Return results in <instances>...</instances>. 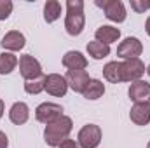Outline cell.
Here are the masks:
<instances>
[{
  "label": "cell",
  "instance_id": "6da1fadb",
  "mask_svg": "<svg viewBox=\"0 0 150 148\" xmlns=\"http://www.w3.org/2000/svg\"><path fill=\"white\" fill-rule=\"evenodd\" d=\"M74 129V122L70 117L63 115L61 118L54 120L52 124H47L45 125V131H44V140L49 147H59L72 132Z\"/></svg>",
  "mask_w": 150,
  "mask_h": 148
},
{
  "label": "cell",
  "instance_id": "7a4b0ae2",
  "mask_svg": "<svg viewBox=\"0 0 150 148\" xmlns=\"http://www.w3.org/2000/svg\"><path fill=\"white\" fill-rule=\"evenodd\" d=\"M86 26V16H84V2L82 0H68L67 2V18H65V28L68 35L77 37L84 32Z\"/></svg>",
  "mask_w": 150,
  "mask_h": 148
},
{
  "label": "cell",
  "instance_id": "3957f363",
  "mask_svg": "<svg viewBox=\"0 0 150 148\" xmlns=\"http://www.w3.org/2000/svg\"><path fill=\"white\" fill-rule=\"evenodd\" d=\"M77 143L79 148H98L101 143V127L96 124L84 125L77 134Z\"/></svg>",
  "mask_w": 150,
  "mask_h": 148
},
{
  "label": "cell",
  "instance_id": "277c9868",
  "mask_svg": "<svg viewBox=\"0 0 150 148\" xmlns=\"http://www.w3.org/2000/svg\"><path fill=\"white\" fill-rule=\"evenodd\" d=\"M96 5L103 9L107 19H110L113 23H124L126 21V7L120 0H96Z\"/></svg>",
  "mask_w": 150,
  "mask_h": 148
},
{
  "label": "cell",
  "instance_id": "5b68a950",
  "mask_svg": "<svg viewBox=\"0 0 150 148\" xmlns=\"http://www.w3.org/2000/svg\"><path fill=\"white\" fill-rule=\"evenodd\" d=\"M63 117V106L58 105V103H40L37 108H35V118L42 124H52L54 120L61 118Z\"/></svg>",
  "mask_w": 150,
  "mask_h": 148
},
{
  "label": "cell",
  "instance_id": "8992f818",
  "mask_svg": "<svg viewBox=\"0 0 150 148\" xmlns=\"http://www.w3.org/2000/svg\"><path fill=\"white\" fill-rule=\"evenodd\" d=\"M142 52H143V44L136 37L124 38L117 47V56L122 58L124 61L126 59H138L142 56Z\"/></svg>",
  "mask_w": 150,
  "mask_h": 148
},
{
  "label": "cell",
  "instance_id": "52a82bcc",
  "mask_svg": "<svg viewBox=\"0 0 150 148\" xmlns=\"http://www.w3.org/2000/svg\"><path fill=\"white\" fill-rule=\"evenodd\" d=\"M19 72H21V77L25 78V82L44 77V72H42V66H40L38 59H35L32 54H23L19 58Z\"/></svg>",
  "mask_w": 150,
  "mask_h": 148
},
{
  "label": "cell",
  "instance_id": "ba28073f",
  "mask_svg": "<svg viewBox=\"0 0 150 148\" xmlns=\"http://www.w3.org/2000/svg\"><path fill=\"white\" fill-rule=\"evenodd\" d=\"M145 73V65L143 61L138 59H126L120 63V75H122V82H136L142 80V77Z\"/></svg>",
  "mask_w": 150,
  "mask_h": 148
},
{
  "label": "cell",
  "instance_id": "9c48e42d",
  "mask_svg": "<svg viewBox=\"0 0 150 148\" xmlns=\"http://www.w3.org/2000/svg\"><path fill=\"white\" fill-rule=\"evenodd\" d=\"M45 91L47 94L51 96H56V98H61L67 94L68 91V82L63 75L59 73H49L45 75Z\"/></svg>",
  "mask_w": 150,
  "mask_h": 148
},
{
  "label": "cell",
  "instance_id": "30bf717a",
  "mask_svg": "<svg viewBox=\"0 0 150 148\" xmlns=\"http://www.w3.org/2000/svg\"><path fill=\"white\" fill-rule=\"evenodd\" d=\"M127 94L133 103H150V84L145 80L131 82Z\"/></svg>",
  "mask_w": 150,
  "mask_h": 148
},
{
  "label": "cell",
  "instance_id": "8fae6325",
  "mask_svg": "<svg viewBox=\"0 0 150 148\" xmlns=\"http://www.w3.org/2000/svg\"><path fill=\"white\" fill-rule=\"evenodd\" d=\"M67 82H68V87H72L75 92H84V89L87 87L91 77L86 70H68L67 75H65Z\"/></svg>",
  "mask_w": 150,
  "mask_h": 148
},
{
  "label": "cell",
  "instance_id": "7c38bea8",
  "mask_svg": "<svg viewBox=\"0 0 150 148\" xmlns=\"http://www.w3.org/2000/svg\"><path fill=\"white\" fill-rule=\"evenodd\" d=\"M2 47L7 51V52H16V51H21L25 45H26V38L25 35L21 33V32H18V30H11V32H7L4 38H2Z\"/></svg>",
  "mask_w": 150,
  "mask_h": 148
},
{
  "label": "cell",
  "instance_id": "4fadbf2b",
  "mask_svg": "<svg viewBox=\"0 0 150 148\" xmlns=\"http://www.w3.org/2000/svg\"><path fill=\"white\" fill-rule=\"evenodd\" d=\"M129 118L136 125H147L150 122V103H134L129 111Z\"/></svg>",
  "mask_w": 150,
  "mask_h": 148
},
{
  "label": "cell",
  "instance_id": "5bb4252c",
  "mask_svg": "<svg viewBox=\"0 0 150 148\" xmlns=\"http://www.w3.org/2000/svg\"><path fill=\"white\" fill-rule=\"evenodd\" d=\"M63 66L68 70H86L87 66V59L82 52L79 51H68L63 56Z\"/></svg>",
  "mask_w": 150,
  "mask_h": 148
},
{
  "label": "cell",
  "instance_id": "9a60e30c",
  "mask_svg": "<svg viewBox=\"0 0 150 148\" xmlns=\"http://www.w3.org/2000/svg\"><path fill=\"white\" fill-rule=\"evenodd\" d=\"M28 117H30V108H28V105L23 103V101H16V103L11 106V110H9V118H11V122L16 124V125L25 124V122L28 120Z\"/></svg>",
  "mask_w": 150,
  "mask_h": 148
},
{
  "label": "cell",
  "instance_id": "2e32d148",
  "mask_svg": "<svg viewBox=\"0 0 150 148\" xmlns=\"http://www.w3.org/2000/svg\"><path fill=\"white\" fill-rule=\"evenodd\" d=\"M94 37H96L98 42H103V44L110 45V44L117 42V40L120 38V30L115 28V26H110V25H103V26H100V28L96 30Z\"/></svg>",
  "mask_w": 150,
  "mask_h": 148
},
{
  "label": "cell",
  "instance_id": "e0dca14e",
  "mask_svg": "<svg viewBox=\"0 0 150 148\" xmlns=\"http://www.w3.org/2000/svg\"><path fill=\"white\" fill-rule=\"evenodd\" d=\"M103 94H105V84H103L101 80H98V78H91L89 84H87V87H86L84 92H82V96H84L86 99H91V101L100 99Z\"/></svg>",
  "mask_w": 150,
  "mask_h": 148
},
{
  "label": "cell",
  "instance_id": "ac0fdd59",
  "mask_svg": "<svg viewBox=\"0 0 150 148\" xmlns=\"http://www.w3.org/2000/svg\"><path fill=\"white\" fill-rule=\"evenodd\" d=\"M61 16V4L58 0H47L44 4V19L47 23H54Z\"/></svg>",
  "mask_w": 150,
  "mask_h": 148
},
{
  "label": "cell",
  "instance_id": "d6986e66",
  "mask_svg": "<svg viewBox=\"0 0 150 148\" xmlns=\"http://www.w3.org/2000/svg\"><path fill=\"white\" fill-rule=\"evenodd\" d=\"M87 52L93 59H103L110 54V45L103 44V42H98V40H93L87 44Z\"/></svg>",
  "mask_w": 150,
  "mask_h": 148
},
{
  "label": "cell",
  "instance_id": "ffe728a7",
  "mask_svg": "<svg viewBox=\"0 0 150 148\" xmlns=\"http://www.w3.org/2000/svg\"><path fill=\"white\" fill-rule=\"evenodd\" d=\"M103 77L112 82V84H119L122 82V75H120V63L117 61H110L103 66Z\"/></svg>",
  "mask_w": 150,
  "mask_h": 148
},
{
  "label": "cell",
  "instance_id": "44dd1931",
  "mask_svg": "<svg viewBox=\"0 0 150 148\" xmlns=\"http://www.w3.org/2000/svg\"><path fill=\"white\" fill-rule=\"evenodd\" d=\"M18 66V58L12 52H2L0 54V75H9Z\"/></svg>",
  "mask_w": 150,
  "mask_h": 148
},
{
  "label": "cell",
  "instance_id": "7402d4cb",
  "mask_svg": "<svg viewBox=\"0 0 150 148\" xmlns=\"http://www.w3.org/2000/svg\"><path fill=\"white\" fill-rule=\"evenodd\" d=\"M25 91L28 94H40L42 91H45V75L35 78V80H26L25 82Z\"/></svg>",
  "mask_w": 150,
  "mask_h": 148
},
{
  "label": "cell",
  "instance_id": "603a6c76",
  "mask_svg": "<svg viewBox=\"0 0 150 148\" xmlns=\"http://www.w3.org/2000/svg\"><path fill=\"white\" fill-rule=\"evenodd\" d=\"M12 7H14V4H12L11 0H0V21L7 19V18L11 16Z\"/></svg>",
  "mask_w": 150,
  "mask_h": 148
},
{
  "label": "cell",
  "instance_id": "cb8c5ba5",
  "mask_svg": "<svg viewBox=\"0 0 150 148\" xmlns=\"http://www.w3.org/2000/svg\"><path fill=\"white\" fill-rule=\"evenodd\" d=\"M131 9L136 11V12H145L149 11V5H147V0H131Z\"/></svg>",
  "mask_w": 150,
  "mask_h": 148
},
{
  "label": "cell",
  "instance_id": "d4e9b609",
  "mask_svg": "<svg viewBox=\"0 0 150 148\" xmlns=\"http://www.w3.org/2000/svg\"><path fill=\"white\" fill-rule=\"evenodd\" d=\"M58 148H79V143L74 141V140H70V138H67V140H65Z\"/></svg>",
  "mask_w": 150,
  "mask_h": 148
},
{
  "label": "cell",
  "instance_id": "484cf974",
  "mask_svg": "<svg viewBox=\"0 0 150 148\" xmlns=\"http://www.w3.org/2000/svg\"><path fill=\"white\" fill-rule=\"evenodd\" d=\"M7 147H9V140H7L5 132L0 131V148H7Z\"/></svg>",
  "mask_w": 150,
  "mask_h": 148
},
{
  "label": "cell",
  "instance_id": "4316f807",
  "mask_svg": "<svg viewBox=\"0 0 150 148\" xmlns=\"http://www.w3.org/2000/svg\"><path fill=\"white\" fill-rule=\"evenodd\" d=\"M4 111H5V105H4V99H0V118L4 115Z\"/></svg>",
  "mask_w": 150,
  "mask_h": 148
},
{
  "label": "cell",
  "instance_id": "83f0119b",
  "mask_svg": "<svg viewBox=\"0 0 150 148\" xmlns=\"http://www.w3.org/2000/svg\"><path fill=\"white\" fill-rule=\"evenodd\" d=\"M145 30H147V33H149V37H150V16L147 18V23H145Z\"/></svg>",
  "mask_w": 150,
  "mask_h": 148
},
{
  "label": "cell",
  "instance_id": "f1b7e54d",
  "mask_svg": "<svg viewBox=\"0 0 150 148\" xmlns=\"http://www.w3.org/2000/svg\"><path fill=\"white\" fill-rule=\"evenodd\" d=\"M147 73L150 75V65H149V66H147Z\"/></svg>",
  "mask_w": 150,
  "mask_h": 148
},
{
  "label": "cell",
  "instance_id": "f546056e",
  "mask_svg": "<svg viewBox=\"0 0 150 148\" xmlns=\"http://www.w3.org/2000/svg\"><path fill=\"white\" fill-rule=\"evenodd\" d=\"M147 5H149V9H150V0H147Z\"/></svg>",
  "mask_w": 150,
  "mask_h": 148
},
{
  "label": "cell",
  "instance_id": "4dcf8cb0",
  "mask_svg": "<svg viewBox=\"0 0 150 148\" xmlns=\"http://www.w3.org/2000/svg\"><path fill=\"white\" fill-rule=\"evenodd\" d=\"M147 148H150V141H149V145H147Z\"/></svg>",
  "mask_w": 150,
  "mask_h": 148
}]
</instances>
